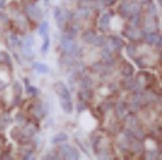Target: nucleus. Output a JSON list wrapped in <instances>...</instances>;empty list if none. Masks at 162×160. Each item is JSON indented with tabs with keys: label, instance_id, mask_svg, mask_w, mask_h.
Listing matches in <instances>:
<instances>
[{
	"label": "nucleus",
	"instance_id": "a878e982",
	"mask_svg": "<svg viewBox=\"0 0 162 160\" xmlns=\"http://www.w3.org/2000/svg\"><path fill=\"white\" fill-rule=\"evenodd\" d=\"M141 9V6L139 3L137 2H133V3H130V14L133 15V14H139Z\"/></svg>",
	"mask_w": 162,
	"mask_h": 160
},
{
	"label": "nucleus",
	"instance_id": "aec40b11",
	"mask_svg": "<svg viewBox=\"0 0 162 160\" xmlns=\"http://www.w3.org/2000/svg\"><path fill=\"white\" fill-rule=\"evenodd\" d=\"M159 37V34L155 33V32H151V33H148L146 35V42L149 44H155L157 42Z\"/></svg>",
	"mask_w": 162,
	"mask_h": 160
},
{
	"label": "nucleus",
	"instance_id": "f3484780",
	"mask_svg": "<svg viewBox=\"0 0 162 160\" xmlns=\"http://www.w3.org/2000/svg\"><path fill=\"white\" fill-rule=\"evenodd\" d=\"M126 53H127V55L129 56L130 58H134L135 56L137 54V48L136 46L134 45V44H128L127 46H126Z\"/></svg>",
	"mask_w": 162,
	"mask_h": 160
},
{
	"label": "nucleus",
	"instance_id": "f257e3e1",
	"mask_svg": "<svg viewBox=\"0 0 162 160\" xmlns=\"http://www.w3.org/2000/svg\"><path fill=\"white\" fill-rule=\"evenodd\" d=\"M59 150H60V153L62 154V156L64 157L65 159L77 160V159H79V157H80L79 151H78L75 147L71 146V145L63 144L60 146Z\"/></svg>",
	"mask_w": 162,
	"mask_h": 160
},
{
	"label": "nucleus",
	"instance_id": "dca6fc26",
	"mask_svg": "<svg viewBox=\"0 0 162 160\" xmlns=\"http://www.w3.org/2000/svg\"><path fill=\"white\" fill-rule=\"evenodd\" d=\"M102 56H103V59L106 61L107 64H112L113 63V59H112V54H111V51L109 48H103L102 50Z\"/></svg>",
	"mask_w": 162,
	"mask_h": 160
},
{
	"label": "nucleus",
	"instance_id": "49530a36",
	"mask_svg": "<svg viewBox=\"0 0 162 160\" xmlns=\"http://www.w3.org/2000/svg\"><path fill=\"white\" fill-rule=\"evenodd\" d=\"M81 1H90V0H81Z\"/></svg>",
	"mask_w": 162,
	"mask_h": 160
},
{
	"label": "nucleus",
	"instance_id": "393cba45",
	"mask_svg": "<svg viewBox=\"0 0 162 160\" xmlns=\"http://www.w3.org/2000/svg\"><path fill=\"white\" fill-rule=\"evenodd\" d=\"M92 85V81L89 77H84V78L81 80V83H80V86L83 88V89H89Z\"/></svg>",
	"mask_w": 162,
	"mask_h": 160
},
{
	"label": "nucleus",
	"instance_id": "ddd939ff",
	"mask_svg": "<svg viewBox=\"0 0 162 160\" xmlns=\"http://www.w3.org/2000/svg\"><path fill=\"white\" fill-rule=\"evenodd\" d=\"M109 22H110V15L108 13H104L102 14L100 19H99V26L102 29H107V27L109 26Z\"/></svg>",
	"mask_w": 162,
	"mask_h": 160
},
{
	"label": "nucleus",
	"instance_id": "72a5a7b5",
	"mask_svg": "<svg viewBox=\"0 0 162 160\" xmlns=\"http://www.w3.org/2000/svg\"><path fill=\"white\" fill-rule=\"evenodd\" d=\"M139 22H140L139 14H133V15H132V18H131V24L136 27V26H138V24H139Z\"/></svg>",
	"mask_w": 162,
	"mask_h": 160
},
{
	"label": "nucleus",
	"instance_id": "c756f323",
	"mask_svg": "<svg viewBox=\"0 0 162 160\" xmlns=\"http://www.w3.org/2000/svg\"><path fill=\"white\" fill-rule=\"evenodd\" d=\"M13 93L15 96H20L22 94V86L18 81H15L13 83Z\"/></svg>",
	"mask_w": 162,
	"mask_h": 160
},
{
	"label": "nucleus",
	"instance_id": "a18cd8bd",
	"mask_svg": "<svg viewBox=\"0 0 162 160\" xmlns=\"http://www.w3.org/2000/svg\"><path fill=\"white\" fill-rule=\"evenodd\" d=\"M43 1H44V4L46 5V6H48V5H49L50 0H43Z\"/></svg>",
	"mask_w": 162,
	"mask_h": 160
},
{
	"label": "nucleus",
	"instance_id": "5701e85b",
	"mask_svg": "<svg viewBox=\"0 0 162 160\" xmlns=\"http://www.w3.org/2000/svg\"><path fill=\"white\" fill-rule=\"evenodd\" d=\"M0 63H5L7 65H11V59L6 52H0Z\"/></svg>",
	"mask_w": 162,
	"mask_h": 160
},
{
	"label": "nucleus",
	"instance_id": "4468645a",
	"mask_svg": "<svg viewBox=\"0 0 162 160\" xmlns=\"http://www.w3.org/2000/svg\"><path fill=\"white\" fill-rule=\"evenodd\" d=\"M91 44L96 47H103L106 44V38L103 35H96Z\"/></svg>",
	"mask_w": 162,
	"mask_h": 160
},
{
	"label": "nucleus",
	"instance_id": "1a4fd4ad",
	"mask_svg": "<svg viewBox=\"0 0 162 160\" xmlns=\"http://www.w3.org/2000/svg\"><path fill=\"white\" fill-rule=\"evenodd\" d=\"M118 11L122 17H128L130 15V3L129 2H122L120 4Z\"/></svg>",
	"mask_w": 162,
	"mask_h": 160
},
{
	"label": "nucleus",
	"instance_id": "f03ea898",
	"mask_svg": "<svg viewBox=\"0 0 162 160\" xmlns=\"http://www.w3.org/2000/svg\"><path fill=\"white\" fill-rule=\"evenodd\" d=\"M53 88L57 95L60 97V99H71L70 92H69L68 88L65 86L64 83L60 81L56 82V83H54Z\"/></svg>",
	"mask_w": 162,
	"mask_h": 160
},
{
	"label": "nucleus",
	"instance_id": "39448f33",
	"mask_svg": "<svg viewBox=\"0 0 162 160\" xmlns=\"http://www.w3.org/2000/svg\"><path fill=\"white\" fill-rule=\"evenodd\" d=\"M60 106L65 113L71 114L73 112V104L71 102V99H60Z\"/></svg>",
	"mask_w": 162,
	"mask_h": 160
},
{
	"label": "nucleus",
	"instance_id": "e433bc0d",
	"mask_svg": "<svg viewBox=\"0 0 162 160\" xmlns=\"http://www.w3.org/2000/svg\"><path fill=\"white\" fill-rule=\"evenodd\" d=\"M76 109H77V111L79 112V113H81V112H83V111L86 109L85 103H84V102H79V103H78V104H77V106H76Z\"/></svg>",
	"mask_w": 162,
	"mask_h": 160
},
{
	"label": "nucleus",
	"instance_id": "37998d69",
	"mask_svg": "<svg viewBox=\"0 0 162 160\" xmlns=\"http://www.w3.org/2000/svg\"><path fill=\"white\" fill-rule=\"evenodd\" d=\"M44 158H46V159H56V158H57V156L52 155V154H48V155H47V156H45Z\"/></svg>",
	"mask_w": 162,
	"mask_h": 160
},
{
	"label": "nucleus",
	"instance_id": "6e6552de",
	"mask_svg": "<svg viewBox=\"0 0 162 160\" xmlns=\"http://www.w3.org/2000/svg\"><path fill=\"white\" fill-rule=\"evenodd\" d=\"M33 69L39 74H46L49 72V67L46 64L40 63V62H34L33 63Z\"/></svg>",
	"mask_w": 162,
	"mask_h": 160
},
{
	"label": "nucleus",
	"instance_id": "c03bdc74",
	"mask_svg": "<svg viewBox=\"0 0 162 160\" xmlns=\"http://www.w3.org/2000/svg\"><path fill=\"white\" fill-rule=\"evenodd\" d=\"M4 3H5V0H0V9L4 6Z\"/></svg>",
	"mask_w": 162,
	"mask_h": 160
},
{
	"label": "nucleus",
	"instance_id": "c85d7f7f",
	"mask_svg": "<svg viewBox=\"0 0 162 160\" xmlns=\"http://www.w3.org/2000/svg\"><path fill=\"white\" fill-rule=\"evenodd\" d=\"M92 68L96 73H102V72H105V71L107 70V67L102 63H95L92 66Z\"/></svg>",
	"mask_w": 162,
	"mask_h": 160
},
{
	"label": "nucleus",
	"instance_id": "7ed1b4c3",
	"mask_svg": "<svg viewBox=\"0 0 162 160\" xmlns=\"http://www.w3.org/2000/svg\"><path fill=\"white\" fill-rule=\"evenodd\" d=\"M60 44H61L63 50L68 54H72L77 49V45L75 44L73 39H70L66 36H62L61 40H60Z\"/></svg>",
	"mask_w": 162,
	"mask_h": 160
},
{
	"label": "nucleus",
	"instance_id": "20e7f679",
	"mask_svg": "<svg viewBox=\"0 0 162 160\" xmlns=\"http://www.w3.org/2000/svg\"><path fill=\"white\" fill-rule=\"evenodd\" d=\"M26 12L29 16L35 19H41L43 17V11L41 10L40 7H38L35 4H29L26 7Z\"/></svg>",
	"mask_w": 162,
	"mask_h": 160
},
{
	"label": "nucleus",
	"instance_id": "473e14b6",
	"mask_svg": "<svg viewBox=\"0 0 162 160\" xmlns=\"http://www.w3.org/2000/svg\"><path fill=\"white\" fill-rule=\"evenodd\" d=\"M125 112V105L123 104L122 102H119L118 104L116 105V113L119 115V116H123Z\"/></svg>",
	"mask_w": 162,
	"mask_h": 160
},
{
	"label": "nucleus",
	"instance_id": "2eb2a0df",
	"mask_svg": "<svg viewBox=\"0 0 162 160\" xmlns=\"http://www.w3.org/2000/svg\"><path fill=\"white\" fill-rule=\"evenodd\" d=\"M124 87L126 89L128 90H134L138 88L139 86L137 85V82L135 79H132V78H129V79H126L124 81Z\"/></svg>",
	"mask_w": 162,
	"mask_h": 160
},
{
	"label": "nucleus",
	"instance_id": "cd10ccee",
	"mask_svg": "<svg viewBox=\"0 0 162 160\" xmlns=\"http://www.w3.org/2000/svg\"><path fill=\"white\" fill-rule=\"evenodd\" d=\"M127 123L131 128H136L137 125L139 124V121H138V119L135 116L131 115V116H129L127 118Z\"/></svg>",
	"mask_w": 162,
	"mask_h": 160
},
{
	"label": "nucleus",
	"instance_id": "a19ab883",
	"mask_svg": "<svg viewBox=\"0 0 162 160\" xmlns=\"http://www.w3.org/2000/svg\"><path fill=\"white\" fill-rule=\"evenodd\" d=\"M102 2H103L104 4H106V5H111V4H113L114 2H115V0H101Z\"/></svg>",
	"mask_w": 162,
	"mask_h": 160
},
{
	"label": "nucleus",
	"instance_id": "423d86ee",
	"mask_svg": "<svg viewBox=\"0 0 162 160\" xmlns=\"http://www.w3.org/2000/svg\"><path fill=\"white\" fill-rule=\"evenodd\" d=\"M53 16H54V19L56 20V22L58 23L59 26H61L63 23H64L65 16H64V14H63V12H62L61 8H59V7L54 8Z\"/></svg>",
	"mask_w": 162,
	"mask_h": 160
},
{
	"label": "nucleus",
	"instance_id": "b1692460",
	"mask_svg": "<svg viewBox=\"0 0 162 160\" xmlns=\"http://www.w3.org/2000/svg\"><path fill=\"white\" fill-rule=\"evenodd\" d=\"M21 135H22V132H21V130L18 128V127H14V128L11 130V138L14 139V140L18 141L19 138H21Z\"/></svg>",
	"mask_w": 162,
	"mask_h": 160
},
{
	"label": "nucleus",
	"instance_id": "c9c22d12",
	"mask_svg": "<svg viewBox=\"0 0 162 160\" xmlns=\"http://www.w3.org/2000/svg\"><path fill=\"white\" fill-rule=\"evenodd\" d=\"M75 35H76V30H75L74 28H71L67 31V34H65L64 36L70 38V39H73V38L75 37Z\"/></svg>",
	"mask_w": 162,
	"mask_h": 160
},
{
	"label": "nucleus",
	"instance_id": "a211bd4d",
	"mask_svg": "<svg viewBox=\"0 0 162 160\" xmlns=\"http://www.w3.org/2000/svg\"><path fill=\"white\" fill-rule=\"evenodd\" d=\"M48 29H49V23L47 21L42 22L40 24V27H39V30H38L39 35L44 37L45 35H47V33H48Z\"/></svg>",
	"mask_w": 162,
	"mask_h": 160
},
{
	"label": "nucleus",
	"instance_id": "4be33fe9",
	"mask_svg": "<svg viewBox=\"0 0 162 160\" xmlns=\"http://www.w3.org/2000/svg\"><path fill=\"white\" fill-rule=\"evenodd\" d=\"M49 46H50V39L49 37H48V35H45L43 43H42V46H41V52L46 53L48 51V49H49Z\"/></svg>",
	"mask_w": 162,
	"mask_h": 160
},
{
	"label": "nucleus",
	"instance_id": "ea45409f",
	"mask_svg": "<svg viewBox=\"0 0 162 160\" xmlns=\"http://www.w3.org/2000/svg\"><path fill=\"white\" fill-rule=\"evenodd\" d=\"M146 157L149 159H153L155 157H157V155H156V153H154V151H149V152L146 153Z\"/></svg>",
	"mask_w": 162,
	"mask_h": 160
},
{
	"label": "nucleus",
	"instance_id": "6ab92c4d",
	"mask_svg": "<svg viewBox=\"0 0 162 160\" xmlns=\"http://www.w3.org/2000/svg\"><path fill=\"white\" fill-rule=\"evenodd\" d=\"M25 83H26V92L28 94H31V95H37V94L40 93V90H39L37 87L28 84L27 79H25Z\"/></svg>",
	"mask_w": 162,
	"mask_h": 160
},
{
	"label": "nucleus",
	"instance_id": "0eeeda50",
	"mask_svg": "<svg viewBox=\"0 0 162 160\" xmlns=\"http://www.w3.org/2000/svg\"><path fill=\"white\" fill-rule=\"evenodd\" d=\"M67 140H68V135L66 134L65 132H59L51 138V143L58 144V143H62V142H65Z\"/></svg>",
	"mask_w": 162,
	"mask_h": 160
},
{
	"label": "nucleus",
	"instance_id": "9d476101",
	"mask_svg": "<svg viewBox=\"0 0 162 160\" xmlns=\"http://www.w3.org/2000/svg\"><path fill=\"white\" fill-rule=\"evenodd\" d=\"M134 72V67L130 63L125 62L121 67V74L125 77H130Z\"/></svg>",
	"mask_w": 162,
	"mask_h": 160
},
{
	"label": "nucleus",
	"instance_id": "9b49d317",
	"mask_svg": "<svg viewBox=\"0 0 162 160\" xmlns=\"http://www.w3.org/2000/svg\"><path fill=\"white\" fill-rule=\"evenodd\" d=\"M110 42H111V45H112L115 49H122L123 47L125 46L124 42H123V40L121 39L120 37L118 36H111L110 37Z\"/></svg>",
	"mask_w": 162,
	"mask_h": 160
},
{
	"label": "nucleus",
	"instance_id": "7c9ffc66",
	"mask_svg": "<svg viewBox=\"0 0 162 160\" xmlns=\"http://www.w3.org/2000/svg\"><path fill=\"white\" fill-rule=\"evenodd\" d=\"M79 95L81 97V99L83 100H90L92 97V93L89 89H83L82 92L79 93Z\"/></svg>",
	"mask_w": 162,
	"mask_h": 160
},
{
	"label": "nucleus",
	"instance_id": "4c0bfd02",
	"mask_svg": "<svg viewBox=\"0 0 162 160\" xmlns=\"http://www.w3.org/2000/svg\"><path fill=\"white\" fill-rule=\"evenodd\" d=\"M24 120H25V118H24V116L21 113H18L16 116H15V121H16L17 123L22 124L24 123Z\"/></svg>",
	"mask_w": 162,
	"mask_h": 160
},
{
	"label": "nucleus",
	"instance_id": "58836bf2",
	"mask_svg": "<svg viewBox=\"0 0 162 160\" xmlns=\"http://www.w3.org/2000/svg\"><path fill=\"white\" fill-rule=\"evenodd\" d=\"M111 107H112V104H111V103H103V104L100 106V108L102 109V111L103 112L108 111Z\"/></svg>",
	"mask_w": 162,
	"mask_h": 160
},
{
	"label": "nucleus",
	"instance_id": "2f4dec72",
	"mask_svg": "<svg viewBox=\"0 0 162 160\" xmlns=\"http://www.w3.org/2000/svg\"><path fill=\"white\" fill-rule=\"evenodd\" d=\"M33 44H34V37L31 36V35L27 36L25 38V40H24V47H26V48H32Z\"/></svg>",
	"mask_w": 162,
	"mask_h": 160
},
{
	"label": "nucleus",
	"instance_id": "f704fd0d",
	"mask_svg": "<svg viewBox=\"0 0 162 160\" xmlns=\"http://www.w3.org/2000/svg\"><path fill=\"white\" fill-rule=\"evenodd\" d=\"M10 41H11V43L13 44L14 46H20L21 45V41L18 39V37L15 36V35H11V36H10Z\"/></svg>",
	"mask_w": 162,
	"mask_h": 160
},
{
	"label": "nucleus",
	"instance_id": "f8f14e48",
	"mask_svg": "<svg viewBox=\"0 0 162 160\" xmlns=\"http://www.w3.org/2000/svg\"><path fill=\"white\" fill-rule=\"evenodd\" d=\"M96 35L97 34L95 33L94 30H88V31H85L82 35H81V38H82V40L84 41V42L91 44Z\"/></svg>",
	"mask_w": 162,
	"mask_h": 160
},
{
	"label": "nucleus",
	"instance_id": "79ce46f5",
	"mask_svg": "<svg viewBox=\"0 0 162 160\" xmlns=\"http://www.w3.org/2000/svg\"><path fill=\"white\" fill-rule=\"evenodd\" d=\"M5 87H6V84H5L3 81H1V80H0V91L4 90V89H5Z\"/></svg>",
	"mask_w": 162,
	"mask_h": 160
},
{
	"label": "nucleus",
	"instance_id": "412c9836",
	"mask_svg": "<svg viewBox=\"0 0 162 160\" xmlns=\"http://www.w3.org/2000/svg\"><path fill=\"white\" fill-rule=\"evenodd\" d=\"M130 148H131V150L133 151V152H135V153H141L143 151L142 144H141L140 142H138V141L132 142V143L130 144Z\"/></svg>",
	"mask_w": 162,
	"mask_h": 160
},
{
	"label": "nucleus",
	"instance_id": "bb28decb",
	"mask_svg": "<svg viewBox=\"0 0 162 160\" xmlns=\"http://www.w3.org/2000/svg\"><path fill=\"white\" fill-rule=\"evenodd\" d=\"M90 13V10L87 7H82L77 11V15L79 18H87Z\"/></svg>",
	"mask_w": 162,
	"mask_h": 160
}]
</instances>
